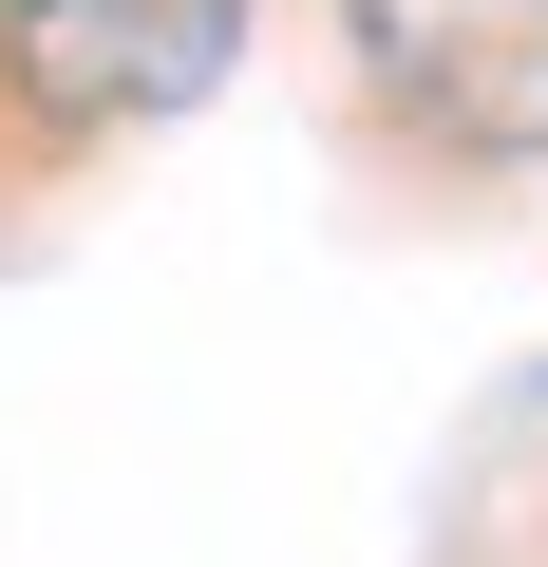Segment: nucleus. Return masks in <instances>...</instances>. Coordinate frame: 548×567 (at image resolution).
Wrapping results in <instances>:
<instances>
[{
    "mask_svg": "<svg viewBox=\"0 0 548 567\" xmlns=\"http://www.w3.org/2000/svg\"><path fill=\"white\" fill-rule=\"evenodd\" d=\"M246 39V0H0V95L20 133H133L189 114Z\"/></svg>",
    "mask_w": 548,
    "mask_h": 567,
    "instance_id": "nucleus-1",
    "label": "nucleus"
},
{
    "mask_svg": "<svg viewBox=\"0 0 548 567\" xmlns=\"http://www.w3.org/2000/svg\"><path fill=\"white\" fill-rule=\"evenodd\" d=\"M341 20L435 152H548V0H341Z\"/></svg>",
    "mask_w": 548,
    "mask_h": 567,
    "instance_id": "nucleus-2",
    "label": "nucleus"
}]
</instances>
